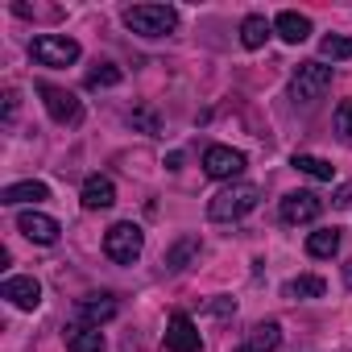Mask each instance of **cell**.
<instances>
[{
  "label": "cell",
  "mask_w": 352,
  "mask_h": 352,
  "mask_svg": "<svg viewBox=\"0 0 352 352\" xmlns=\"http://www.w3.org/2000/svg\"><path fill=\"white\" fill-rule=\"evenodd\" d=\"M257 199H261V187H257V183H228L224 191L212 195L208 216H212L216 224H232V220L249 216V212L257 208Z\"/></svg>",
  "instance_id": "6da1fadb"
},
{
  "label": "cell",
  "mask_w": 352,
  "mask_h": 352,
  "mask_svg": "<svg viewBox=\"0 0 352 352\" xmlns=\"http://www.w3.org/2000/svg\"><path fill=\"white\" fill-rule=\"evenodd\" d=\"M124 25L141 38H166L179 25V13L170 5H133V9H124Z\"/></svg>",
  "instance_id": "7a4b0ae2"
},
{
  "label": "cell",
  "mask_w": 352,
  "mask_h": 352,
  "mask_svg": "<svg viewBox=\"0 0 352 352\" xmlns=\"http://www.w3.org/2000/svg\"><path fill=\"white\" fill-rule=\"evenodd\" d=\"M145 249V232L137 224H112L104 232V253L116 261V265H133Z\"/></svg>",
  "instance_id": "3957f363"
},
{
  "label": "cell",
  "mask_w": 352,
  "mask_h": 352,
  "mask_svg": "<svg viewBox=\"0 0 352 352\" xmlns=\"http://www.w3.org/2000/svg\"><path fill=\"white\" fill-rule=\"evenodd\" d=\"M327 87H331V67H327V63H302V67L294 71V79H290V96H294L298 104L323 100Z\"/></svg>",
  "instance_id": "277c9868"
},
{
  "label": "cell",
  "mask_w": 352,
  "mask_h": 352,
  "mask_svg": "<svg viewBox=\"0 0 352 352\" xmlns=\"http://www.w3.org/2000/svg\"><path fill=\"white\" fill-rule=\"evenodd\" d=\"M30 54L42 67H71L79 58V42L75 38H58V34H38L30 42Z\"/></svg>",
  "instance_id": "5b68a950"
},
{
  "label": "cell",
  "mask_w": 352,
  "mask_h": 352,
  "mask_svg": "<svg viewBox=\"0 0 352 352\" xmlns=\"http://www.w3.org/2000/svg\"><path fill=\"white\" fill-rule=\"evenodd\" d=\"M204 170L212 174V179H241L245 174V153L241 149H228V145H208L204 153Z\"/></svg>",
  "instance_id": "8992f818"
},
{
  "label": "cell",
  "mask_w": 352,
  "mask_h": 352,
  "mask_svg": "<svg viewBox=\"0 0 352 352\" xmlns=\"http://www.w3.org/2000/svg\"><path fill=\"white\" fill-rule=\"evenodd\" d=\"M319 212H323V199L315 191H290L282 199V220L286 224H311V220H319Z\"/></svg>",
  "instance_id": "52a82bcc"
},
{
  "label": "cell",
  "mask_w": 352,
  "mask_h": 352,
  "mask_svg": "<svg viewBox=\"0 0 352 352\" xmlns=\"http://www.w3.org/2000/svg\"><path fill=\"white\" fill-rule=\"evenodd\" d=\"M199 348H204L199 327L187 315H170V323H166V352H199Z\"/></svg>",
  "instance_id": "ba28073f"
},
{
  "label": "cell",
  "mask_w": 352,
  "mask_h": 352,
  "mask_svg": "<svg viewBox=\"0 0 352 352\" xmlns=\"http://www.w3.org/2000/svg\"><path fill=\"white\" fill-rule=\"evenodd\" d=\"M38 91H42V100H46V112L58 120V124H75L79 120V100L71 96V91H63V87H54V83H38Z\"/></svg>",
  "instance_id": "9c48e42d"
},
{
  "label": "cell",
  "mask_w": 352,
  "mask_h": 352,
  "mask_svg": "<svg viewBox=\"0 0 352 352\" xmlns=\"http://www.w3.org/2000/svg\"><path fill=\"white\" fill-rule=\"evenodd\" d=\"M17 228H21L34 245H54L58 232H63V224H58L54 216H46V212H21V216H17Z\"/></svg>",
  "instance_id": "30bf717a"
},
{
  "label": "cell",
  "mask_w": 352,
  "mask_h": 352,
  "mask_svg": "<svg viewBox=\"0 0 352 352\" xmlns=\"http://www.w3.org/2000/svg\"><path fill=\"white\" fill-rule=\"evenodd\" d=\"M0 294H5L13 307H21V311H34L38 302H42V286H38V278H5V286H0Z\"/></svg>",
  "instance_id": "8fae6325"
},
{
  "label": "cell",
  "mask_w": 352,
  "mask_h": 352,
  "mask_svg": "<svg viewBox=\"0 0 352 352\" xmlns=\"http://www.w3.org/2000/svg\"><path fill=\"white\" fill-rule=\"evenodd\" d=\"M75 315H79V323L100 327V323H108L116 315V302H112V294H87V298L75 302Z\"/></svg>",
  "instance_id": "7c38bea8"
},
{
  "label": "cell",
  "mask_w": 352,
  "mask_h": 352,
  "mask_svg": "<svg viewBox=\"0 0 352 352\" xmlns=\"http://www.w3.org/2000/svg\"><path fill=\"white\" fill-rule=\"evenodd\" d=\"M274 34H278L282 42L298 46V42H307V38H311V21H307L302 13H294V9H282V13L274 17Z\"/></svg>",
  "instance_id": "4fadbf2b"
},
{
  "label": "cell",
  "mask_w": 352,
  "mask_h": 352,
  "mask_svg": "<svg viewBox=\"0 0 352 352\" xmlns=\"http://www.w3.org/2000/svg\"><path fill=\"white\" fill-rule=\"evenodd\" d=\"M112 204H116L112 179H104V174H91V179L83 183V208H87V212H104V208H112Z\"/></svg>",
  "instance_id": "5bb4252c"
},
{
  "label": "cell",
  "mask_w": 352,
  "mask_h": 352,
  "mask_svg": "<svg viewBox=\"0 0 352 352\" xmlns=\"http://www.w3.org/2000/svg\"><path fill=\"white\" fill-rule=\"evenodd\" d=\"M63 336H67V352H104V331H100V327L71 323Z\"/></svg>",
  "instance_id": "9a60e30c"
},
{
  "label": "cell",
  "mask_w": 352,
  "mask_h": 352,
  "mask_svg": "<svg viewBox=\"0 0 352 352\" xmlns=\"http://www.w3.org/2000/svg\"><path fill=\"white\" fill-rule=\"evenodd\" d=\"M278 344H282V327L270 319V323H257V327L245 336V344H241L236 352H274Z\"/></svg>",
  "instance_id": "2e32d148"
},
{
  "label": "cell",
  "mask_w": 352,
  "mask_h": 352,
  "mask_svg": "<svg viewBox=\"0 0 352 352\" xmlns=\"http://www.w3.org/2000/svg\"><path fill=\"white\" fill-rule=\"evenodd\" d=\"M42 199H50V187L46 183H13V187H5L0 191V204H9V208H17V204H42Z\"/></svg>",
  "instance_id": "e0dca14e"
},
{
  "label": "cell",
  "mask_w": 352,
  "mask_h": 352,
  "mask_svg": "<svg viewBox=\"0 0 352 352\" xmlns=\"http://www.w3.org/2000/svg\"><path fill=\"white\" fill-rule=\"evenodd\" d=\"M195 257H199V236H179V241L166 249V265L170 270H187Z\"/></svg>",
  "instance_id": "ac0fdd59"
},
{
  "label": "cell",
  "mask_w": 352,
  "mask_h": 352,
  "mask_svg": "<svg viewBox=\"0 0 352 352\" xmlns=\"http://www.w3.org/2000/svg\"><path fill=\"white\" fill-rule=\"evenodd\" d=\"M270 34H274V25H270V21H265V17H257V13H253V17H245V21H241V42H245V46H249V50H261V46H265V38H270Z\"/></svg>",
  "instance_id": "d6986e66"
},
{
  "label": "cell",
  "mask_w": 352,
  "mask_h": 352,
  "mask_svg": "<svg viewBox=\"0 0 352 352\" xmlns=\"http://www.w3.org/2000/svg\"><path fill=\"white\" fill-rule=\"evenodd\" d=\"M307 253L311 257H336L340 253V228H319L307 236Z\"/></svg>",
  "instance_id": "ffe728a7"
},
{
  "label": "cell",
  "mask_w": 352,
  "mask_h": 352,
  "mask_svg": "<svg viewBox=\"0 0 352 352\" xmlns=\"http://www.w3.org/2000/svg\"><path fill=\"white\" fill-rule=\"evenodd\" d=\"M323 290H327V282L315 274H298L286 282V298H323Z\"/></svg>",
  "instance_id": "44dd1931"
},
{
  "label": "cell",
  "mask_w": 352,
  "mask_h": 352,
  "mask_svg": "<svg viewBox=\"0 0 352 352\" xmlns=\"http://www.w3.org/2000/svg\"><path fill=\"white\" fill-rule=\"evenodd\" d=\"M294 170L311 174V179H319V183H331V174H336V166H331V162L311 157V153H294Z\"/></svg>",
  "instance_id": "7402d4cb"
},
{
  "label": "cell",
  "mask_w": 352,
  "mask_h": 352,
  "mask_svg": "<svg viewBox=\"0 0 352 352\" xmlns=\"http://www.w3.org/2000/svg\"><path fill=\"white\" fill-rule=\"evenodd\" d=\"M319 54H323L327 63H344V58H352V38H344V34H327V38L319 42Z\"/></svg>",
  "instance_id": "603a6c76"
},
{
  "label": "cell",
  "mask_w": 352,
  "mask_h": 352,
  "mask_svg": "<svg viewBox=\"0 0 352 352\" xmlns=\"http://www.w3.org/2000/svg\"><path fill=\"white\" fill-rule=\"evenodd\" d=\"M124 75H120V67H112V63H100L96 71H87V87L91 91H100V87H116Z\"/></svg>",
  "instance_id": "cb8c5ba5"
},
{
  "label": "cell",
  "mask_w": 352,
  "mask_h": 352,
  "mask_svg": "<svg viewBox=\"0 0 352 352\" xmlns=\"http://www.w3.org/2000/svg\"><path fill=\"white\" fill-rule=\"evenodd\" d=\"M336 133H340L344 145H352V100H344V104L336 108Z\"/></svg>",
  "instance_id": "d4e9b609"
},
{
  "label": "cell",
  "mask_w": 352,
  "mask_h": 352,
  "mask_svg": "<svg viewBox=\"0 0 352 352\" xmlns=\"http://www.w3.org/2000/svg\"><path fill=\"white\" fill-rule=\"evenodd\" d=\"M17 104H21V96L9 87V91H5V120H9V124H13V116H17Z\"/></svg>",
  "instance_id": "484cf974"
},
{
  "label": "cell",
  "mask_w": 352,
  "mask_h": 352,
  "mask_svg": "<svg viewBox=\"0 0 352 352\" xmlns=\"http://www.w3.org/2000/svg\"><path fill=\"white\" fill-rule=\"evenodd\" d=\"M133 124H145V129H157V116H153V112H133Z\"/></svg>",
  "instance_id": "4316f807"
},
{
  "label": "cell",
  "mask_w": 352,
  "mask_h": 352,
  "mask_svg": "<svg viewBox=\"0 0 352 352\" xmlns=\"http://www.w3.org/2000/svg\"><path fill=\"white\" fill-rule=\"evenodd\" d=\"M336 208H352V187H340L336 191Z\"/></svg>",
  "instance_id": "83f0119b"
},
{
  "label": "cell",
  "mask_w": 352,
  "mask_h": 352,
  "mask_svg": "<svg viewBox=\"0 0 352 352\" xmlns=\"http://www.w3.org/2000/svg\"><path fill=\"white\" fill-rule=\"evenodd\" d=\"M212 311L216 315H228V311H236V302H212Z\"/></svg>",
  "instance_id": "f1b7e54d"
},
{
  "label": "cell",
  "mask_w": 352,
  "mask_h": 352,
  "mask_svg": "<svg viewBox=\"0 0 352 352\" xmlns=\"http://www.w3.org/2000/svg\"><path fill=\"white\" fill-rule=\"evenodd\" d=\"M344 282H348V286H352V265H344Z\"/></svg>",
  "instance_id": "f546056e"
}]
</instances>
